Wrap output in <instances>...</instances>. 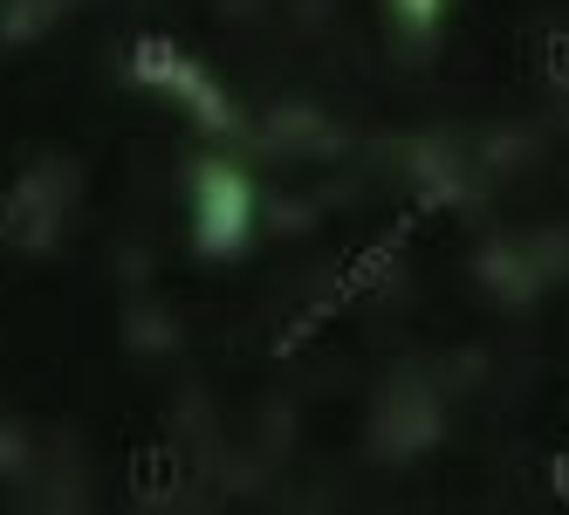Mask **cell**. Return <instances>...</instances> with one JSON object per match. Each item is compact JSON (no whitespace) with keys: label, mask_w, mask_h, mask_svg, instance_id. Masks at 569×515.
Here are the masks:
<instances>
[{"label":"cell","mask_w":569,"mask_h":515,"mask_svg":"<svg viewBox=\"0 0 569 515\" xmlns=\"http://www.w3.org/2000/svg\"><path fill=\"white\" fill-rule=\"evenodd\" d=\"M14 214H21V186L8 192V200H0V234H8V220H14Z\"/></svg>","instance_id":"5"},{"label":"cell","mask_w":569,"mask_h":515,"mask_svg":"<svg viewBox=\"0 0 569 515\" xmlns=\"http://www.w3.org/2000/svg\"><path fill=\"white\" fill-rule=\"evenodd\" d=\"M131 83H144V90H172V97H192L207 125H227V110H220V97H213L207 83H199V69H192L172 42H158V34L131 42Z\"/></svg>","instance_id":"2"},{"label":"cell","mask_w":569,"mask_h":515,"mask_svg":"<svg viewBox=\"0 0 569 515\" xmlns=\"http://www.w3.org/2000/svg\"><path fill=\"white\" fill-rule=\"evenodd\" d=\"M542 69H549V83H556V90H569V34H549Z\"/></svg>","instance_id":"4"},{"label":"cell","mask_w":569,"mask_h":515,"mask_svg":"<svg viewBox=\"0 0 569 515\" xmlns=\"http://www.w3.org/2000/svg\"><path fill=\"white\" fill-rule=\"evenodd\" d=\"M412 227H419V220H398L391 234H378V241L357 255V268H343V283H330V289H322V296H316V303H309V309L296 316V324H289V337H281L274 350H296V344H309V337H316L322 324H330V316H343V309H350L357 296H371V289L385 283V268L398 261V248L412 241Z\"/></svg>","instance_id":"1"},{"label":"cell","mask_w":569,"mask_h":515,"mask_svg":"<svg viewBox=\"0 0 569 515\" xmlns=\"http://www.w3.org/2000/svg\"><path fill=\"white\" fill-rule=\"evenodd\" d=\"M556 495L569 502V454H556Z\"/></svg>","instance_id":"6"},{"label":"cell","mask_w":569,"mask_h":515,"mask_svg":"<svg viewBox=\"0 0 569 515\" xmlns=\"http://www.w3.org/2000/svg\"><path fill=\"white\" fill-rule=\"evenodd\" d=\"M179 482H186V460H179L166 440H144V447L131 454V488H138L144 502H166V495H179Z\"/></svg>","instance_id":"3"}]
</instances>
